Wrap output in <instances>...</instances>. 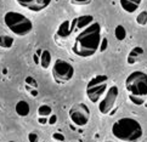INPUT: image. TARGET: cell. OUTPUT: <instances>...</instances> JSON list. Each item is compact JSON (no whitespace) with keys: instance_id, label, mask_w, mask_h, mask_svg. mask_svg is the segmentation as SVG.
<instances>
[{"instance_id":"ac0fdd59","label":"cell","mask_w":147,"mask_h":142,"mask_svg":"<svg viewBox=\"0 0 147 142\" xmlns=\"http://www.w3.org/2000/svg\"><path fill=\"white\" fill-rule=\"evenodd\" d=\"M136 23L139 26H141V27H144V26L147 24V11L146 10L139 12V15L136 16Z\"/></svg>"},{"instance_id":"52a82bcc","label":"cell","mask_w":147,"mask_h":142,"mask_svg":"<svg viewBox=\"0 0 147 142\" xmlns=\"http://www.w3.org/2000/svg\"><path fill=\"white\" fill-rule=\"evenodd\" d=\"M68 114H69L72 123L77 126H79V128L88 125L89 122H90V117H91L90 108L85 103H76L74 106L71 107Z\"/></svg>"},{"instance_id":"5b68a950","label":"cell","mask_w":147,"mask_h":142,"mask_svg":"<svg viewBox=\"0 0 147 142\" xmlns=\"http://www.w3.org/2000/svg\"><path fill=\"white\" fill-rule=\"evenodd\" d=\"M109 78L106 74H96L88 81L85 87L86 97L92 103H97L108 89Z\"/></svg>"},{"instance_id":"4dcf8cb0","label":"cell","mask_w":147,"mask_h":142,"mask_svg":"<svg viewBox=\"0 0 147 142\" xmlns=\"http://www.w3.org/2000/svg\"><path fill=\"white\" fill-rule=\"evenodd\" d=\"M52 142H55V141H52Z\"/></svg>"},{"instance_id":"83f0119b","label":"cell","mask_w":147,"mask_h":142,"mask_svg":"<svg viewBox=\"0 0 147 142\" xmlns=\"http://www.w3.org/2000/svg\"><path fill=\"white\" fill-rule=\"evenodd\" d=\"M7 142H16V141H7Z\"/></svg>"},{"instance_id":"484cf974","label":"cell","mask_w":147,"mask_h":142,"mask_svg":"<svg viewBox=\"0 0 147 142\" xmlns=\"http://www.w3.org/2000/svg\"><path fill=\"white\" fill-rule=\"evenodd\" d=\"M145 106L147 107V97H146V101H145Z\"/></svg>"},{"instance_id":"9c48e42d","label":"cell","mask_w":147,"mask_h":142,"mask_svg":"<svg viewBox=\"0 0 147 142\" xmlns=\"http://www.w3.org/2000/svg\"><path fill=\"white\" fill-rule=\"evenodd\" d=\"M52 0H16V3L24 9L33 12H40L50 6Z\"/></svg>"},{"instance_id":"e0dca14e","label":"cell","mask_w":147,"mask_h":142,"mask_svg":"<svg viewBox=\"0 0 147 142\" xmlns=\"http://www.w3.org/2000/svg\"><path fill=\"white\" fill-rule=\"evenodd\" d=\"M52 114V109L49 104H41L38 108V115L39 117H45V118H49L50 115Z\"/></svg>"},{"instance_id":"7402d4cb","label":"cell","mask_w":147,"mask_h":142,"mask_svg":"<svg viewBox=\"0 0 147 142\" xmlns=\"http://www.w3.org/2000/svg\"><path fill=\"white\" fill-rule=\"evenodd\" d=\"M52 140L55 142H63L65 141V135L61 133H54L52 134Z\"/></svg>"},{"instance_id":"9a60e30c","label":"cell","mask_w":147,"mask_h":142,"mask_svg":"<svg viewBox=\"0 0 147 142\" xmlns=\"http://www.w3.org/2000/svg\"><path fill=\"white\" fill-rule=\"evenodd\" d=\"M40 67L43 69H49L51 66V54L49 50H43L40 54Z\"/></svg>"},{"instance_id":"30bf717a","label":"cell","mask_w":147,"mask_h":142,"mask_svg":"<svg viewBox=\"0 0 147 142\" xmlns=\"http://www.w3.org/2000/svg\"><path fill=\"white\" fill-rule=\"evenodd\" d=\"M71 32V21H63L57 28L56 32V40L60 41V43H63V41L68 38Z\"/></svg>"},{"instance_id":"f1b7e54d","label":"cell","mask_w":147,"mask_h":142,"mask_svg":"<svg viewBox=\"0 0 147 142\" xmlns=\"http://www.w3.org/2000/svg\"><path fill=\"white\" fill-rule=\"evenodd\" d=\"M0 133H1V126H0Z\"/></svg>"},{"instance_id":"8992f818","label":"cell","mask_w":147,"mask_h":142,"mask_svg":"<svg viewBox=\"0 0 147 142\" xmlns=\"http://www.w3.org/2000/svg\"><path fill=\"white\" fill-rule=\"evenodd\" d=\"M74 75V67L68 61L59 59L52 65V77L59 84H65L72 80Z\"/></svg>"},{"instance_id":"3957f363","label":"cell","mask_w":147,"mask_h":142,"mask_svg":"<svg viewBox=\"0 0 147 142\" xmlns=\"http://www.w3.org/2000/svg\"><path fill=\"white\" fill-rule=\"evenodd\" d=\"M128 97L136 106L145 104L147 97V74L142 71H134L125 79Z\"/></svg>"},{"instance_id":"4fadbf2b","label":"cell","mask_w":147,"mask_h":142,"mask_svg":"<svg viewBox=\"0 0 147 142\" xmlns=\"http://www.w3.org/2000/svg\"><path fill=\"white\" fill-rule=\"evenodd\" d=\"M13 43H15V39L12 35L0 30V47L1 49H11Z\"/></svg>"},{"instance_id":"277c9868","label":"cell","mask_w":147,"mask_h":142,"mask_svg":"<svg viewBox=\"0 0 147 142\" xmlns=\"http://www.w3.org/2000/svg\"><path fill=\"white\" fill-rule=\"evenodd\" d=\"M4 23L13 35L17 36H26L33 30L32 21L17 11H7L5 13Z\"/></svg>"},{"instance_id":"7a4b0ae2","label":"cell","mask_w":147,"mask_h":142,"mask_svg":"<svg viewBox=\"0 0 147 142\" xmlns=\"http://www.w3.org/2000/svg\"><path fill=\"white\" fill-rule=\"evenodd\" d=\"M111 131L114 137L122 142H139L144 136V129L139 120L130 117L115 120Z\"/></svg>"},{"instance_id":"44dd1931","label":"cell","mask_w":147,"mask_h":142,"mask_svg":"<svg viewBox=\"0 0 147 142\" xmlns=\"http://www.w3.org/2000/svg\"><path fill=\"white\" fill-rule=\"evenodd\" d=\"M108 47V39L107 38H102L101 39V43H100V47H98V51L100 52H105Z\"/></svg>"},{"instance_id":"2e32d148","label":"cell","mask_w":147,"mask_h":142,"mask_svg":"<svg viewBox=\"0 0 147 142\" xmlns=\"http://www.w3.org/2000/svg\"><path fill=\"white\" fill-rule=\"evenodd\" d=\"M114 36H115V39L119 40V41H122V40H124L125 38H127V30H125V28L122 24H118L117 27H115Z\"/></svg>"},{"instance_id":"5bb4252c","label":"cell","mask_w":147,"mask_h":142,"mask_svg":"<svg viewBox=\"0 0 147 142\" xmlns=\"http://www.w3.org/2000/svg\"><path fill=\"white\" fill-rule=\"evenodd\" d=\"M15 110H16V113L20 115V117H27L30 112V107L27 103V101L20 100V101L16 103V106H15Z\"/></svg>"},{"instance_id":"d4e9b609","label":"cell","mask_w":147,"mask_h":142,"mask_svg":"<svg viewBox=\"0 0 147 142\" xmlns=\"http://www.w3.org/2000/svg\"><path fill=\"white\" fill-rule=\"evenodd\" d=\"M39 123L41 125H44V124H48V118H45V117H39Z\"/></svg>"},{"instance_id":"4316f807","label":"cell","mask_w":147,"mask_h":142,"mask_svg":"<svg viewBox=\"0 0 147 142\" xmlns=\"http://www.w3.org/2000/svg\"><path fill=\"white\" fill-rule=\"evenodd\" d=\"M105 142H113V141H105Z\"/></svg>"},{"instance_id":"6da1fadb","label":"cell","mask_w":147,"mask_h":142,"mask_svg":"<svg viewBox=\"0 0 147 142\" xmlns=\"http://www.w3.org/2000/svg\"><path fill=\"white\" fill-rule=\"evenodd\" d=\"M101 26L91 15H83L71 21V32L63 44H68L73 55L89 59L98 51L101 43Z\"/></svg>"},{"instance_id":"8fae6325","label":"cell","mask_w":147,"mask_h":142,"mask_svg":"<svg viewBox=\"0 0 147 142\" xmlns=\"http://www.w3.org/2000/svg\"><path fill=\"white\" fill-rule=\"evenodd\" d=\"M145 55V50L141 46H135L134 49H131V51L129 52V55L127 57V62L128 65H135L141 61V59Z\"/></svg>"},{"instance_id":"7c38bea8","label":"cell","mask_w":147,"mask_h":142,"mask_svg":"<svg viewBox=\"0 0 147 142\" xmlns=\"http://www.w3.org/2000/svg\"><path fill=\"white\" fill-rule=\"evenodd\" d=\"M142 0H119V4L122 9L128 13H134L140 7Z\"/></svg>"},{"instance_id":"f546056e","label":"cell","mask_w":147,"mask_h":142,"mask_svg":"<svg viewBox=\"0 0 147 142\" xmlns=\"http://www.w3.org/2000/svg\"><path fill=\"white\" fill-rule=\"evenodd\" d=\"M41 142H45V141H41Z\"/></svg>"},{"instance_id":"ffe728a7","label":"cell","mask_w":147,"mask_h":142,"mask_svg":"<svg viewBox=\"0 0 147 142\" xmlns=\"http://www.w3.org/2000/svg\"><path fill=\"white\" fill-rule=\"evenodd\" d=\"M26 84H27V86H29V87H34V89L38 87V83H36V80L32 77L26 78Z\"/></svg>"},{"instance_id":"d6986e66","label":"cell","mask_w":147,"mask_h":142,"mask_svg":"<svg viewBox=\"0 0 147 142\" xmlns=\"http://www.w3.org/2000/svg\"><path fill=\"white\" fill-rule=\"evenodd\" d=\"M69 1L72 5H76V6H86L92 0H69Z\"/></svg>"},{"instance_id":"cb8c5ba5","label":"cell","mask_w":147,"mask_h":142,"mask_svg":"<svg viewBox=\"0 0 147 142\" xmlns=\"http://www.w3.org/2000/svg\"><path fill=\"white\" fill-rule=\"evenodd\" d=\"M56 122H57V115L52 113V114L50 115V117L48 118V124L54 125V124H56Z\"/></svg>"},{"instance_id":"603a6c76","label":"cell","mask_w":147,"mask_h":142,"mask_svg":"<svg viewBox=\"0 0 147 142\" xmlns=\"http://www.w3.org/2000/svg\"><path fill=\"white\" fill-rule=\"evenodd\" d=\"M28 141L29 142H39V135L32 131V133L28 134Z\"/></svg>"},{"instance_id":"ba28073f","label":"cell","mask_w":147,"mask_h":142,"mask_svg":"<svg viewBox=\"0 0 147 142\" xmlns=\"http://www.w3.org/2000/svg\"><path fill=\"white\" fill-rule=\"evenodd\" d=\"M118 95H119V90H118V86L117 85H111L107 91L105 92V95L102 96V98L98 102V110L101 112L102 114H108L111 110L113 109L115 102H117V98H118Z\"/></svg>"}]
</instances>
